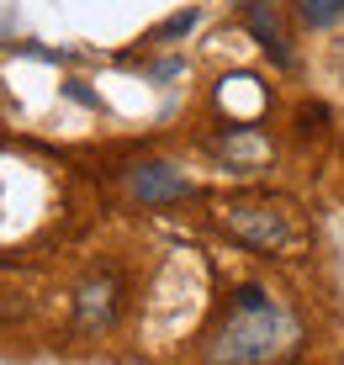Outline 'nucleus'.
Here are the masks:
<instances>
[{"instance_id":"nucleus-1","label":"nucleus","mask_w":344,"mask_h":365,"mask_svg":"<svg viewBox=\"0 0 344 365\" xmlns=\"http://www.w3.org/2000/svg\"><path fill=\"white\" fill-rule=\"evenodd\" d=\"M201 355L207 365H291L302 355V318L265 286H238Z\"/></svg>"},{"instance_id":"nucleus-2","label":"nucleus","mask_w":344,"mask_h":365,"mask_svg":"<svg viewBox=\"0 0 344 365\" xmlns=\"http://www.w3.org/2000/svg\"><path fill=\"white\" fill-rule=\"evenodd\" d=\"M218 222H223V233H233L244 249H260V255L302 249V228L275 201H228V207H218Z\"/></svg>"},{"instance_id":"nucleus-3","label":"nucleus","mask_w":344,"mask_h":365,"mask_svg":"<svg viewBox=\"0 0 344 365\" xmlns=\"http://www.w3.org/2000/svg\"><path fill=\"white\" fill-rule=\"evenodd\" d=\"M122 312V281L111 270H91L74 286V329L80 334H106Z\"/></svg>"},{"instance_id":"nucleus-4","label":"nucleus","mask_w":344,"mask_h":365,"mask_svg":"<svg viewBox=\"0 0 344 365\" xmlns=\"http://www.w3.org/2000/svg\"><path fill=\"white\" fill-rule=\"evenodd\" d=\"M127 196L138 207H175V201L191 196V180L175 165H164V159H143V165L127 170Z\"/></svg>"},{"instance_id":"nucleus-5","label":"nucleus","mask_w":344,"mask_h":365,"mask_svg":"<svg viewBox=\"0 0 344 365\" xmlns=\"http://www.w3.org/2000/svg\"><path fill=\"white\" fill-rule=\"evenodd\" d=\"M244 21H249V32L265 43V53H270V58H281V64H286V58H291V53H286V32H281V21L270 16V6H265V0H254V6L244 11Z\"/></svg>"},{"instance_id":"nucleus-6","label":"nucleus","mask_w":344,"mask_h":365,"mask_svg":"<svg viewBox=\"0 0 344 365\" xmlns=\"http://www.w3.org/2000/svg\"><path fill=\"white\" fill-rule=\"evenodd\" d=\"M223 159H233V165H260L265 154H270V143L265 138H254V133H238V138H223Z\"/></svg>"},{"instance_id":"nucleus-7","label":"nucleus","mask_w":344,"mask_h":365,"mask_svg":"<svg viewBox=\"0 0 344 365\" xmlns=\"http://www.w3.org/2000/svg\"><path fill=\"white\" fill-rule=\"evenodd\" d=\"M297 16H302V27L323 32V27H334L344 16V0H297Z\"/></svg>"},{"instance_id":"nucleus-8","label":"nucleus","mask_w":344,"mask_h":365,"mask_svg":"<svg viewBox=\"0 0 344 365\" xmlns=\"http://www.w3.org/2000/svg\"><path fill=\"white\" fill-rule=\"evenodd\" d=\"M196 21H201V11H196V6H191V11H175V16L154 32V43H175V37H186L191 27H196Z\"/></svg>"},{"instance_id":"nucleus-9","label":"nucleus","mask_w":344,"mask_h":365,"mask_svg":"<svg viewBox=\"0 0 344 365\" xmlns=\"http://www.w3.org/2000/svg\"><path fill=\"white\" fill-rule=\"evenodd\" d=\"M170 74H181V58H164V64L154 69V80H170Z\"/></svg>"}]
</instances>
